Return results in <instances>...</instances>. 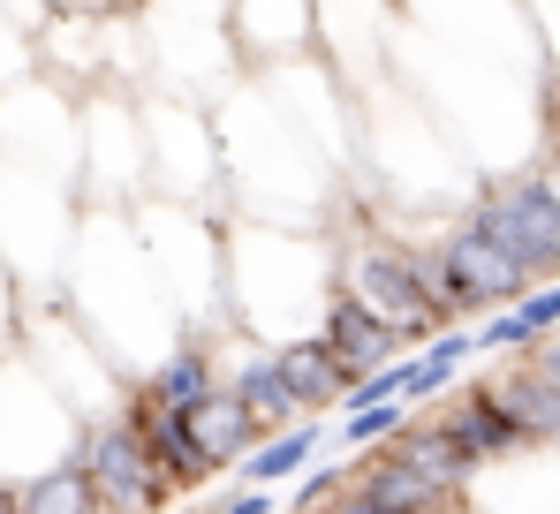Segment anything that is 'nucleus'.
Masks as SVG:
<instances>
[{
    "instance_id": "1",
    "label": "nucleus",
    "mask_w": 560,
    "mask_h": 514,
    "mask_svg": "<svg viewBox=\"0 0 560 514\" xmlns=\"http://www.w3.org/2000/svg\"><path fill=\"white\" fill-rule=\"evenodd\" d=\"M61 295H69V311L92 326V341L129 378H144L160 355H175L189 341L183 311H175L152 250H144L129 205H84V227H77L69 272H61Z\"/></svg>"
},
{
    "instance_id": "2",
    "label": "nucleus",
    "mask_w": 560,
    "mask_h": 514,
    "mask_svg": "<svg viewBox=\"0 0 560 514\" xmlns=\"http://www.w3.org/2000/svg\"><path fill=\"white\" fill-rule=\"evenodd\" d=\"M341 295V250L318 243L311 227L228 212V318L266 348H288L326 318Z\"/></svg>"
},
{
    "instance_id": "3",
    "label": "nucleus",
    "mask_w": 560,
    "mask_h": 514,
    "mask_svg": "<svg viewBox=\"0 0 560 514\" xmlns=\"http://www.w3.org/2000/svg\"><path fill=\"white\" fill-rule=\"evenodd\" d=\"M129 212H137V235H144V250H152V265H160V280H167V295H175L189 334L235 326L228 318V212L175 205V197H144Z\"/></svg>"
},
{
    "instance_id": "4",
    "label": "nucleus",
    "mask_w": 560,
    "mask_h": 514,
    "mask_svg": "<svg viewBox=\"0 0 560 514\" xmlns=\"http://www.w3.org/2000/svg\"><path fill=\"white\" fill-rule=\"evenodd\" d=\"M84 227V189L38 167H0V265L15 272L23 303L61 295V272Z\"/></svg>"
},
{
    "instance_id": "5",
    "label": "nucleus",
    "mask_w": 560,
    "mask_h": 514,
    "mask_svg": "<svg viewBox=\"0 0 560 514\" xmlns=\"http://www.w3.org/2000/svg\"><path fill=\"white\" fill-rule=\"evenodd\" d=\"M341 288H349L357 303H372L409 348H424L432 334L463 326V318L440 303L432 243H417V235H378V227L372 235H349V243H341Z\"/></svg>"
},
{
    "instance_id": "6",
    "label": "nucleus",
    "mask_w": 560,
    "mask_h": 514,
    "mask_svg": "<svg viewBox=\"0 0 560 514\" xmlns=\"http://www.w3.org/2000/svg\"><path fill=\"white\" fill-rule=\"evenodd\" d=\"M84 446V417L69 409V394L8 341L0 348V477L8 484H31L61 462H77Z\"/></svg>"
},
{
    "instance_id": "7",
    "label": "nucleus",
    "mask_w": 560,
    "mask_h": 514,
    "mask_svg": "<svg viewBox=\"0 0 560 514\" xmlns=\"http://www.w3.org/2000/svg\"><path fill=\"white\" fill-rule=\"evenodd\" d=\"M455 220L477 227L492 250H508L530 280H560V160H546L538 174H508V182L477 189Z\"/></svg>"
},
{
    "instance_id": "8",
    "label": "nucleus",
    "mask_w": 560,
    "mask_h": 514,
    "mask_svg": "<svg viewBox=\"0 0 560 514\" xmlns=\"http://www.w3.org/2000/svg\"><path fill=\"white\" fill-rule=\"evenodd\" d=\"M0 167H38L77 182V167H84V98L61 77L31 69L23 84L0 91Z\"/></svg>"
},
{
    "instance_id": "9",
    "label": "nucleus",
    "mask_w": 560,
    "mask_h": 514,
    "mask_svg": "<svg viewBox=\"0 0 560 514\" xmlns=\"http://www.w3.org/2000/svg\"><path fill=\"white\" fill-rule=\"evenodd\" d=\"M144 137H152V197H175V205H220L228 189V152H220V121L183 98V91H160L144 98Z\"/></svg>"
},
{
    "instance_id": "10",
    "label": "nucleus",
    "mask_w": 560,
    "mask_h": 514,
    "mask_svg": "<svg viewBox=\"0 0 560 514\" xmlns=\"http://www.w3.org/2000/svg\"><path fill=\"white\" fill-rule=\"evenodd\" d=\"M84 205H144L152 197V137H144V98L121 84L84 91Z\"/></svg>"
},
{
    "instance_id": "11",
    "label": "nucleus",
    "mask_w": 560,
    "mask_h": 514,
    "mask_svg": "<svg viewBox=\"0 0 560 514\" xmlns=\"http://www.w3.org/2000/svg\"><path fill=\"white\" fill-rule=\"evenodd\" d=\"M432 243V272H440V303L463 318V311H508L515 295H530L538 280L515 265L508 250H492L477 227H463V220H447L440 235H424Z\"/></svg>"
},
{
    "instance_id": "12",
    "label": "nucleus",
    "mask_w": 560,
    "mask_h": 514,
    "mask_svg": "<svg viewBox=\"0 0 560 514\" xmlns=\"http://www.w3.org/2000/svg\"><path fill=\"white\" fill-rule=\"evenodd\" d=\"M77 469H84V484H92L98 514H152V507H167V484H160V469H152L137 424H129V409L84 424Z\"/></svg>"
},
{
    "instance_id": "13",
    "label": "nucleus",
    "mask_w": 560,
    "mask_h": 514,
    "mask_svg": "<svg viewBox=\"0 0 560 514\" xmlns=\"http://www.w3.org/2000/svg\"><path fill=\"white\" fill-rule=\"evenodd\" d=\"M417 409L447 431V446L463 454L477 477H485L492 462H508V454H523V446H530V439H523V424L508 417V401H500V386H492V378L455 386V394H440V401H417Z\"/></svg>"
},
{
    "instance_id": "14",
    "label": "nucleus",
    "mask_w": 560,
    "mask_h": 514,
    "mask_svg": "<svg viewBox=\"0 0 560 514\" xmlns=\"http://www.w3.org/2000/svg\"><path fill=\"white\" fill-rule=\"evenodd\" d=\"M463 514H560V446H523L469 484Z\"/></svg>"
},
{
    "instance_id": "15",
    "label": "nucleus",
    "mask_w": 560,
    "mask_h": 514,
    "mask_svg": "<svg viewBox=\"0 0 560 514\" xmlns=\"http://www.w3.org/2000/svg\"><path fill=\"white\" fill-rule=\"evenodd\" d=\"M318 46V0H235V54L250 69H288Z\"/></svg>"
},
{
    "instance_id": "16",
    "label": "nucleus",
    "mask_w": 560,
    "mask_h": 514,
    "mask_svg": "<svg viewBox=\"0 0 560 514\" xmlns=\"http://www.w3.org/2000/svg\"><path fill=\"white\" fill-rule=\"evenodd\" d=\"M129 424H137V439H144V454H152V469H160L167 500H175V492H205V484L220 477V469H212V454L197 446L189 409H160V401L129 394Z\"/></svg>"
},
{
    "instance_id": "17",
    "label": "nucleus",
    "mask_w": 560,
    "mask_h": 514,
    "mask_svg": "<svg viewBox=\"0 0 560 514\" xmlns=\"http://www.w3.org/2000/svg\"><path fill=\"white\" fill-rule=\"evenodd\" d=\"M318 341L341 355V371H349V378H364V371H378V363H401V355H409V341H401V334L378 318L372 303H357L349 288L326 303V318H318Z\"/></svg>"
},
{
    "instance_id": "18",
    "label": "nucleus",
    "mask_w": 560,
    "mask_h": 514,
    "mask_svg": "<svg viewBox=\"0 0 560 514\" xmlns=\"http://www.w3.org/2000/svg\"><path fill=\"white\" fill-rule=\"evenodd\" d=\"M546 334H560V280H538L508 311H485L477 318V355H523V348H538Z\"/></svg>"
},
{
    "instance_id": "19",
    "label": "nucleus",
    "mask_w": 560,
    "mask_h": 514,
    "mask_svg": "<svg viewBox=\"0 0 560 514\" xmlns=\"http://www.w3.org/2000/svg\"><path fill=\"white\" fill-rule=\"evenodd\" d=\"M137 394H144V401H160V409H197L205 394H220V355H212V334H189L175 355H160V363L137 378Z\"/></svg>"
},
{
    "instance_id": "20",
    "label": "nucleus",
    "mask_w": 560,
    "mask_h": 514,
    "mask_svg": "<svg viewBox=\"0 0 560 514\" xmlns=\"http://www.w3.org/2000/svg\"><path fill=\"white\" fill-rule=\"evenodd\" d=\"M189 424H197V446L212 454V469H243V462H250V446H258V439H273V431L250 417V401H243L235 386L205 394V401L189 409Z\"/></svg>"
},
{
    "instance_id": "21",
    "label": "nucleus",
    "mask_w": 560,
    "mask_h": 514,
    "mask_svg": "<svg viewBox=\"0 0 560 514\" xmlns=\"http://www.w3.org/2000/svg\"><path fill=\"white\" fill-rule=\"evenodd\" d=\"M280 378H288V394H295V409L303 417H326V409H341L349 401V371H341V355L318 341V334H303V341L280 348Z\"/></svg>"
},
{
    "instance_id": "22",
    "label": "nucleus",
    "mask_w": 560,
    "mask_h": 514,
    "mask_svg": "<svg viewBox=\"0 0 560 514\" xmlns=\"http://www.w3.org/2000/svg\"><path fill=\"white\" fill-rule=\"evenodd\" d=\"M492 386H500L508 417L523 424V439H530V446H560V378H546L530 355H515V371H500Z\"/></svg>"
},
{
    "instance_id": "23",
    "label": "nucleus",
    "mask_w": 560,
    "mask_h": 514,
    "mask_svg": "<svg viewBox=\"0 0 560 514\" xmlns=\"http://www.w3.org/2000/svg\"><path fill=\"white\" fill-rule=\"evenodd\" d=\"M469 355H477V326H447V334H432L424 348H409V355H401V371H409V394H401V401L417 409V401H440V394H455V386H463V363H469Z\"/></svg>"
},
{
    "instance_id": "24",
    "label": "nucleus",
    "mask_w": 560,
    "mask_h": 514,
    "mask_svg": "<svg viewBox=\"0 0 560 514\" xmlns=\"http://www.w3.org/2000/svg\"><path fill=\"white\" fill-rule=\"evenodd\" d=\"M326 417H295L288 431H273V439H258L250 446V462H243V484H295L318 454H326Z\"/></svg>"
},
{
    "instance_id": "25",
    "label": "nucleus",
    "mask_w": 560,
    "mask_h": 514,
    "mask_svg": "<svg viewBox=\"0 0 560 514\" xmlns=\"http://www.w3.org/2000/svg\"><path fill=\"white\" fill-rule=\"evenodd\" d=\"M15 514H98V500H92V484H84V469L61 462V469L15 484Z\"/></svg>"
},
{
    "instance_id": "26",
    "label": "nucleus",
    "mask_w": 560,
    "mask_h": 514,
    "mask_svg": "<svg viewBox=\"0 0 560 514\" xmlns=\"http://www.w3.org/2000/svg\"><path fill=\"white\" fill-rule=\"evenodd\" d=\"M409 424V401H378V409H349L341 417V431H334V446L341 454H378L394 431Z\"/></svg>"
},
{
    "instance_id": "27",
    "label": "nucleus",
    "mask_w": 560,
    "mask_h": 514,
    "mask_svg": "<svg viewBox=\"0 0 560 514\" xmlns=\"http://www.w3.org/2000/svg\"><path fill=\"white\" fill-rule=\"evenodd\" d=\"M515 8H523V23L546 54V77H553V98H560V0H515Z\"/></svg>"
},
{
    "instance_id": "28",
    "label": "nucleus",
    "mask_w": 560,
    "mask_h": 514,
    "mask_svg": "<svg viewBox=\"0 0 560 514\" xmlns=\"http://www.w3.org/2000/svg\"><path fill=\"white\" fill-rule=\"evenodd\" d=\"M189 514H288V492L280 484H243V492L205 500V507H189Z\"/></svg>"
},
{
    "instance_id": "29",
    "label": "nucleus",
    "mask_w": 560,
    "mask_h": 514,
    "mask_svg": "<svg viewBox=\"0 0 560 514\" xmlns=\"http://www.w3.org/2000/svg\"><path fill=\"white\" fill-rule=\"evenodd\" d=\"M15 318H23V288H15V272L0 265V348L15 341Z\"/></svg>"
},
{
    "instance_id": "30",
    "label": "nucleus",
    "mask_w": 560,
    "mask_h": 514,
    "mask_svg": "<svg viewBox=\"0 0 560 514\" xmlns=\"http://www.w3.org/2000/svg\"><path fill=\"white\" fill-rule=\"evenodd\" d=\"M523 355H530V363H538L546 378H560V334H546V341H538V348H523Z\"/></svg>"
}]
</instances>
